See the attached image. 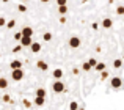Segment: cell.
<instances>
[{
	"label": "cell",
	"mask_w": 124,
	"mask_h": 110,
	"mask_svg": "<svg viewBox=\"0 0 124 110\" xmlns=\"http://www.w3.org/2000/svg\"><path fill=\"white\" fill-rule=\"evenodd\" d=\"M42 39H44L46 43H49V41H52V33H50V31H46V33L42 35Z\"/></svg>",
	"instance_id": "cell-19"
},
{
	"label": "cell",
	"mask_w": 124,
	"mask_h": 110,
	"mask_svg": "<svg viewBox=\"0 0 124 110\" xmlns=\"http://www.w3.org/2000/svg\"><path fill=\"white\" fill-rule=\"evenodd\" d=\"M102 27L105 28V30H110V28L113 27V21L110 17H104L102 19Z\"/></svg>",
	"instance_id": "cell-8"
},
{
	"label": "cell",
	"mask_w": 124,
	"mask_h": 110,
	"mask_svg": "<svg viewBox=\"0 0 124 110\" xmlns=\"http://www.w3.org/2000/svg\"><path fill=\"white\" fill-rule=\"evenodd\" d=\"M31 43H33V41H31V38H25V36H22V38H21V41H19V46H21V47H30V46H31Z\"/></svg>",
	"instance_id": "cell-6"
},
{
	"label": "cell",
	"mask_w": 124,
	"mask_h": 110,
	"mask_svg": "<svg viewBox=\"0 0 124 110\" xmlns=\"http://www.w3.org/2000/svg\"><path fill=\"white\" fill-rule=\"evenodd\" d=\"M64 83L61 82V80H55L54 83H52V91L54 93H57V94H60V93H63L64 91Z\"/></svg>",
	"instance_id": "cell-1"
},
{
	"label": "cell",
	"mask_w": 124,
	"mask_h": 110,
	"mask_svg": "<svg viewBox=\"0 0 124 110\" xmlns=\"http://www.w3.org/2000/svg\"><path fill=\"white\" fill-rule=\"evenodd\" d=\"M58 13H60L61 16H66V13H68V5H64V6H58Z\"/></svg>",
	"instance_id": "cell-20"
},
{
	"label": "cell",
	"mask_w": 124,
	"mask_h": 110,
	"mask_svg": "<svg viewBox=\"0 0 124 110\" xmlns=\"http://www.w3.org/2000/svg\"><path fill=\"white\" fill-rule=\"evenodd\" d=\"M36 68L39 71H47L49 69V63L44 61V60H39V61H36Z\"/></svg>",
	"instance_id": "cell-9"
},
{
	"label": "cell",
	"mask_w": 124,
	"mask_h": 110,
	"mask_svg": "<svg viewBox=\"0 0 124 110\" xmlns=\"http://www.w3.org/2000/svg\"><path fill=\"white\" fill-rule=\"evenodd\" d=\"M22 105H24L25 109H30L31 107V102L28 101V99H22Z\"/></svg>",
	"instance_id": "cell-24"
},
{
	"label": "cell",
	"mask_w": 124,
	"mask_h": 110,
	"mask_svg": "<svg viewBox=\"0 0 124 110\" xmlns=\"http://www.w3.org/2000/svg\"><path fill=\"white\" fill-rule=\"evenodd\" d=\"M6 28H14L16 27V21L14 19H9V21H6V25H5Z\"/></svg>",
	"instance_id": "cell-21"
},
{
	"label": "cell",
	"mask_w": 124,
	"mask_h": 110,
	"mask_svg": "<svg viewBox=\"0 0 124 110\" xmlns=\"http://www.w3.org/2000/svg\"><path fill=\"white\" fill-rule=\"evenodd\" d=\"M9 68H11L13 71H16V69H22V61H21V60H13L11 63H9Z\"/></svg>",
	"instance_id": "cell-10"
},
{
	"label": "cell",
	"mask_w": 124,
	"mask_h": 110,
	"mask_svg": "<svg viewBox=\"0 0 124 110\" xmlns=\"http://www.w3.org/2000/svg\"><path fill=\"white\" fill-rule=\"evenodd\" d=\"M21 38H22L21 31H16V33H14V39H16V41H21Z\"/></svg>",
	"instance_id": "cell-29"
},
{
	"label": "cell",
	"mask_w": 124,
	"mask_h": 110,
	"mask_svg": "<svg viewBox=\"0 0 124 110\" xmlns=\"http://www.w3.org/2000/svg\"><path fill=\"white\" fill-rule=\"evenodd\" d=\"M68 44H69V47H72V49H79L80 44H82V39H80L79 36H71L69 39H68Z\"/></svg>",
	"instance_id": "cell-3"
},
{
	"label": "cell",
	"mask_w": 124,
	"mask_h": 110,
	"mask_svg": "<svg viewBox=\"0 0 124 110\" xmlns=\"http://www.w3.org/2000/svg\"><path fill=\"white\" fill-rule=\"evenodd\" d=\"M108 76H110V74H108V71H102V72H101V79H102V80L108 79Z\"/></svg>",
	"instance_id": "cell-26"
},
{
	"label": "cell",
	"mask_w": 124,
	"mask_h": 110,
	"mask_svg": "<svg viewBox=\"0 0 124 110\" xmlns=\"http://www.w3.org/2000/svg\"><path fill=\"white\" fill-rule=\"evenodd\" d=\"M41 49H42L41 43H31V46H30V50H31L33 54H38V52H41Z\"/></svg>",
	"instance_id": "cell-11"
},
{
	"label": "cell",
	"mask_w": 124,
	"mask_h": 110,
	"mask_svg": "<svg viewBox=\"0 0 124 110\" xmlns=\"http://www.w3.org/2000/svg\"><path fill=\"white\" fill-rule=\"evenodd\" d=\"M35 94H36V98H42V99H46V96H47V91H46L44 88H38L36 91H35Z\"/></svg>",
	"instance_id": "cell-12"
},
{
	"label": "cell",
	"mask_w": 124,
	"mask_h": 110,
	"mask_svg": "<svg viewBox=\"0 0 124 110\" xmlns=\"http://www.w3.org/2000/svg\"><path fill=\"white\" fill-rule=\"evenodd\" d=\"M82 69H83V71H86V72H88V71H91L93 68L90 66V63H88V61H83V63H82Z\"/></svg>",
	"instance_id": "cell-23"
},
{
	"label": "cell",
	"mask_w": 124,
	"mask_h": 110,
	"mask_svg": "<svg viewBox=\"0 0 124 110\" xmlns=\"http://www.w3.org/2000/svg\"><path fill=\"white\" fill-rule=\"evenodd\" d=\"M110 86H112L113 90H119V88L124 86V80L121 77H113V79L110 80Z\"/></svg>",
	"instance_id": "cell-2"
},
{
	"label": "cell",
	"mask_w": 124,
	"mask_h": 110,
	"mask_svg": "<svg viewBox=\"0 0 124 110\" xmlns=\"http://www.w3.org/2000/svg\"><path fill=\"white\" fill-rule=\"evenodd\" d=\"M2 101L6 102V104H8V102H9V104H13V99H11V96H9L8 93H5V94L2 96Z\"/></svg>",
	"instance_id": "cell-17"
},
{
	"label": "cell",
	"mask_w": 124,
	"mask_h": 110,
	"mask_svg": "<svg viewBox=\"0 0 124 110\" xmlns=\"http://www.w3.org/2000/svg\"><path fill=\"white\" fill-rule=\"evenodd\" d=\"M69 110H79V102L77 101H71L69 102Z\"/></svg>",
	"instance_id": "cell-18"
},
{
	"label": "cell",
	"mask_w": 124,
	"mask_h": 110,
	"mask_svg": "<svg viewBox=\"0 0 124 110\" xmlns=\"http://www.w3.org/2000/svg\"><path fill=\"white\" fill-rule=\"evenodd\" d=\"M79 110H85V107H79Z\"/></svg>",
	"instance_id": "cell-36"
},
{
	"label": "cell",
	"mask_w": 124,
	"mask_h": 110,
	"mask_svg": "<svg viewBox=\"0 0 124 110\" xmlns=\"http://www.w3.org/2000/svg\"><path fill=\"white\" fill-rule=\"evenodd\" d=\"M68 3V0H57V5L58 6H64Z\"/></svg>",
	"instance_id": "cell-30"
},
{
	"label": "cell",
	"mask_w": 124,
	"mask_h": 110,
	"mask_svg": "<svg viewBox=\"0 0 124 110\" xmlns=\"http://www.w3.org/2000/svg\"><path fill=\"white\" fill-rule=\"evenodd\" d=\"M21 49H22V47H21V46L17 44L16 47H13V52H14V54H17V52H21Z\"/></svg>",
	"instance_id": "cell-31"
},
{
	"label": "cell",
	"mask_w": 124,
	"mask_h": 110,
	"mask_svg": "<svg viewBox=\"0 0 124 110\" xmlns=\"http://www.w3.org/2000/svg\"><path fill=\"white\" fill-rule=\"evenodd\" d=\"M2 2H3V3H8V2H9V0H2Z\"/></svg>",
	"instance_id": "cell-35"
},
{
	"label": "cell",
	"mask_w": 124,
	"mask_h": 110,
	"mask_svg": "<svg viewBox=\"0 0 124 110\" xmlns=\"http://www.w3.org/2000/svg\"><path fill=\"white\" fill-rule=\"evenodd\" d=\"M17 11H19V13H25V11H27V6L21 3V5H17Z\"/></svg>",
	"instance_id": "cell-25"
},
{
	"label": "cell",
	"mask_w": 124,
	"mask_h": 110,
	"mask_svg": "<svg viewBox=\"0 0 124 110\" xmlns=\"http://www.w3.org/2000/svg\"><path fill=\"white\" fill-rule=\"evenodd\" d=\"M5 110H9V109H5Z\"/></svg>",
	"instance_id": "cell-38"
},
{
	"label": "cell",
	"mask_w": 124,
	"mask_h": 110,
	"mask_svg": "<svg viewBox=\"0 0 124 110\" xmlns=\"http://www.w3.org/2000/svg\"><path fill=\"white\" fill-rule=\"evenodd\" d=\"M9 85L8 79H5V77H0V90H6Z\"/></svg>",
	"instance_id": "cell-13"
},
{
	"label": "cell",
	"mask_w": 124,
	"mask_h": 110,
	"mask_svg": "<svg viewBox=\"0 0 124 110\" xmlns=\"http://www.w3.org/2000/svg\"><path fill=\"white\" fill-rule=\"evenodd\" d=\"M41 2H42V3H49V2H50V0H41Z\"/></svg>",
	"instance_id": "cell-34"
},
{
	"label": "cell",
	"mask_w": 124,
	"mask_h": 110,
	"mask_svg": "<svg viewBox=\"0 0 124 110\" xmlns=\"http://www.w3.org/2000/svg\"><path fill=\"white\" fill-rule=\"evenodd\" d=\"M5 25H6V19L3 16H0V27H5Z\"/></svg>",
	"instance_id": "cell-28"
},
{
	"label": "cell",
	"mask_w": 124,
	"mask_h": 110,
	"mask_svg": "<svg viewBox=\"0 0 124 110\" xmlns=\"http://www.w3.org/2000/svg\"><path fill=\"white\" fill-rule=\"evenodd\" d=\"M22 2H28V0H22Z\"/></svg>",
	"instance_id": "cell-37"
},
{
	"label": "cell",
	"mask_w": 124,
	"mask_h": 110,
	"mask_svg": "<svg viewBox=\"0 0 124 110\" xmlns=\"http://www.w3.org/2000/svg\"><path fill=\"white\" fill-rule=\"evenodd\" d=\"M11 79L14 80V82H19V80L24 79V69H16L11 72Z\"/></svg>",
	"instance_id": "cell-4"
},
{
	"label": "cell",
	"mask_w": 124,
	"mask_h": 110,
	"mask_svg": "<svg viewBox=\"0 0 124 110\" xmlns=\"http://www.w3.org/2000/svg\"><path fill=\"white\" fill-rule=\"evenodd\" d=\"M33 33H35V30L31 27H24L21 30V35H22V36H25V38H31V36H33Z\"/></svg>",
	"instance_id": "cell-5"
},
{
	"label": "cell",
	"mask_w": 124,
	"mask_h": 110,
	"mask_svg": "<svg viewBox=\"0 0 124 110\" xmlns=\"http://www.w3.org/2000/svg\"><path fill=\"white\" fill-rule=\"evenodd\" d=\"M66 21H68L66 16H61V17H60V24H66Z\"/></svg>",
	"instance_id": "cell-32"
},
{
	"label": "cell",
	"mask_w": 124,
	"mask_h": 110,
	"mask_svg": "<svg viewBox=\"0 0 124 110\" xmlns=\"http://www.w3.org/2000/svg\"><path fill=\"white\" fill-rule=\"evenodd\" d=\"M44 102H46V99H42V98H35V102H33V104L36 105V107H42V105H44Z\"/></svg>",
	"instance_id": "cell-15"
},
{
	"label": "cell",
	"mask_w": 124,
	"mask_h": 110,
	"mask_svg": "<svg viewBox=\"0 0 124 110\" xmlns=\"http://www.w3.org/2000/svg\"><path fill=\"white\" fill-rule=\"evenodd\" d=\"M52 76H54L55 80H61L63 79V69H61V68H55L54 72H52Z\"/></svg>",
	"instance_id": "cell-7"
},
{
	"label": "cell",
	"mask_w": 124,
	"mask_h": 110,
	"mask_svg": "<svg viewBox=\"0 0 124 110\" xmlns=\"http://www.w3.org/2000/svg\"><path fill=\"white\" fill-rule=\"evenodd\" d=\"M88 63H90L91 68H94V66L97 64V61H96V58H90V60H88Z\"/></svg>",
	"instance_id": "cell-27"
},
{
	"label": "cell",
	"mask_w": 124,
	"mask_h": 110,
	"mask_svg": "<svg viewBox=\"0 0 124 110\" xmlns=\"http://www.w3.org/2000/svg\"><path fill=\"white\" fill-rule=\"evenodd\" d=\"M113 68H115V69H121L123 68V58H116V60L113 61Z\"/></svg>",
	"instance_id": "cell-14"
},
{
	"label": "cell",
	"mask_w": 124,
	"mask_h": 110,
	"mask_svg": "<svg viewBox=\"0 0 124 110\" xmlns=\"http://www.w3.org/2000/svg\"><path fill=\"white\" fill-rule=\"evenodd\" d=\"M97 27H99L97 22H93V24H91V28H93V30H97Z\"/></svg>",
	"instance_id": "cell-33"
},
{
	"label": "cell",
	"mask_w": 124,
	"mask_h": 110,
	"mask_svg": "<svg viewBox=\"0 0 124 110\" xmlns=\"http://www.w3.org/2000/svg\"><path fill=\"white\" fill-rule=\"evenodd\" d=\"M116 14H118V16H124V5H118V6H116Z\"/></svg>",
	"instance_id": "cell-22"
},
{
	"label": "cell",
	"mask_w": 124,
	"mask_h": 110,
	"mask_svg": "<svg viewBox=\"0 0 124 110\" xmlns=\"http://www.w3.org/2000/svg\"><path fill=\"white\" fill-rule=\"evenodd\" d=\"M105 63H97L96 64V66H94V69H96L97 71V72H102V71H105Z\"/></svg>",
	"instance_id": "cell-16"
},
{
	"label": "cell",
	"mask_w": 124,
	"mask_h": 110,
	"mask_svg": "<svg viewBox=\"0 0 124 110\" xmlns=\"http://www.w3.org/2000/svg\"><path fill=\"white\" fill-rule=\"evenodd\" d=\"M123 58H124V57H123Z\"/></svg>",
	"instance_id": "cell-39"
}]
</instances>
